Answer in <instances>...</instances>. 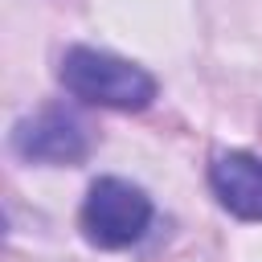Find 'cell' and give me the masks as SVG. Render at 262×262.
<instances>
[{"mask_svg": "<svg viewBox=\"0 0 262 262\" xmlns=\"http://www.w3.org/2000/svg\"><path fill=\"white\" fill-rule=\"evenodd\" d=\"M209 184L217 201L242 217V221H262V160L250 151H225L209 168Z\"/></svg>", "mask_w": 262, "mask_h": 262, "instance_id": "277c9868", "label": "cell"}, {"mask_svg": "<svg viewBox=\"0 0 262 262\" xmlns=\"http://www.w3.org/2000/svg\"><path fill=\"white\" fill-rule=\"evenodd\" d=\"M12 151L29 164H78L90 151V135L70 111L45 106L12 127Z\"/></svg>", "mask_w": 262, "mask_h": 262, "instance_id": "3957f363", "label": "cell"}, {"mask_svg": "<svg viewBox=\"0 0 262 262\" xmlns=\"http://www.w3.org/2000/svg\"><path fill=\"white\" fill-rule=\"evenodd\" d=\"M57 78L74 98L111 106V111H143L156 98V78L143 66L115 57L106 49H90V45H74L61 57Z\"/></svg>", "mask_w": 262, "mask_h": 262, "instance_id": "6da1fadb", "label": "cell"}, {"mask_svg": "<svg viewBox=\"0 0 262 262\" xmlns=\"http://www.w3.org/2000/svg\"><path fill=\"white\" fill-rule=\"evenodd\" d=\"M151 225V201L143 188L119 180V176H102L90 184L86 201H82V233L86 242L102 246V250H123L131 242H139Z\"/></svg>", "mask_w": 262, "mask_h": 262, "instance_id": "7a4b0ae2", "label": "cell"}]
</instances>
